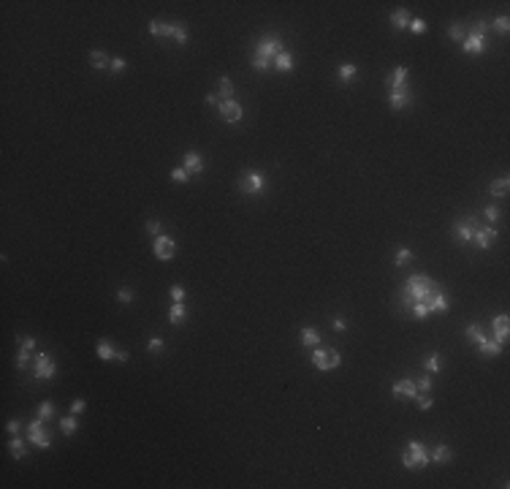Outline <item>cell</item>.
Segmentation results:
<instances>
[{
	"label": "cell",
	"instance_id": "44",
	"mask_svg": "<svg viewBox=\"0 0 510 489\" xmlns=\"http://www.w3.org/2000/svg\"><path fill=\"white\" fill-rule=\"evenodd\" d=\"M171 179H174L177 185H182V182H187V179H190V174H187L185 169H174V171H171Z\"/></svg>",
	"mask_w": 510,
	"mask_h": 489
},
{
	"label": "cell",
	"instance_id": "18",
	"mask_svg": "<svg viewBox=\"0 0 510 489\" xmlns=\"http://www.w3.org/2000/svg\"><path fill=\"white\" fill-rule=\"evenodd\" d=\"M182 169L187 171V174H201V171H204V160H201V155L190 150L187 155H185V166H182Z\"/></svg>",
	"mask_w": 510,
	"mask_h": 489
},
{
	"label": "cell",
	"instance_id": "54",
	"mask_svg": "<svg viewBox=\"0 0 510 489\" xmlns=\"http://www.w3.org/2000/svg\"><path fill=\"white\" fill-rule=\"evenodd\" d=\"M206 104L214 106V104H217V96H214V92H209V96H206Z\"/></svg>",
	"mask_w": 510,
	"mask_h": 489
},
{
	"label": "cell",
	"instance_id": "45",
	"mask_svg": "<svg viewBox=\"0 0 510 489\" xmlns=\"http://www.w3.org/2000/svg\"><path fill=\"white\" fill-rule=\"evenodd\" d=\"M426 370H429V372H440V356H437V354H431V356L426 359Z\"/></svg>",
	"mask_w": 510,
	"mask_h": 489
},
{
	"label": "cell",
	"instance_id": "29",
	"mask_svg": "<svg viewBox=\"0 0 510 489\" xmlns=\"http://www.w3.org/2000/svg\"><path fill=\"white\" fill-rule=\"evenodd\" d=\"M507 188H510V179L507 177H499L491 182V196H497V199H502V196H507Z\"/></svg>",
	"mask_w": 510,
	"mask_h": 489
},
{
	"label": "cell",
	"instance_id": "24",
	"mask_svg": "<svg viewBox=\"0 0 510 489\" xmlns=\"http://www.w3.org/2000/svg\"><path fill=\"white\" fill-rule=\"evenodd\" d=\"M301 342H304L307 348L321 345V332H318L315 326H307V329H301Z\"/></svg>",
	"mask_w": 510,
	"mask_h": 489
},
{
	"label": "cell",
	"instance_id": "52",
	"mask_svg": "<svg viewBox=\"0 0 510 489\" xmlns=\"http://www.w3.org/2000/svg\"><path fill=\"white\" fill-rule=\"evenodd\" d=\"M6 430H8V435H19V422H16V418H11V422L6 424Z\"/></svg>",
	"mask_w": 510,
	"mask_h": 489
},
{
	"label": "cell",
	"instance_id": "22",
	"mask_svg": "<svg viewBox=\"0 0 510 489\" xmlns=\"http://www.w3.org/2000/svg\"><path fill=\"white\" fill-rule=\"evenodd\" d=\"M90 65L98 68V71H106V68L111 65V60H109L106 52H101V49H92V52H90Z\"/></svg>",
	"mask_w": 510,
	"mask_h": 489
},
{
	"label": "cell",
	"instance_id": "10",
	"mask_svg": "<svg viewBox=\"0 0 510 489\" xmlns=\"http://www.w3.org/2000/svg\"><path fill=\"white\" fill-rule=\"evenodd\" d=\"M263 188H266V179H263V174H261V171H247V174H245V179H241V191H245V193H250V196L261 193Z\"/></svg>",
	"mask_w": 510,
	"mask_h": 489
},
{
	"label": "cell",
	"instance_id": "51",
	"mask_svg": "<svg viewBox=\"0 0 510 489\" xmlns=\"http://www.w3.org/2000/svg\"><path fill=\"white\" fill-rule=\"evenodd\" d=\"M483 215H486L489 223H497V220H499V209H497V207H486V212H483Z\"/></svg>",
	"mask_w": 510,
	"mask_h": 489
},
{
	"label": "cell",
	"instance_id": "50",
	"mask_svg": "<svg viewBox=\"0 0 510 489\" xmlns=\"http://www.w3.org/2000/svg\"><path fill=\"white\" fill-rule=\"evenodd\" d=\"M416 386H418V391H431V375H423Z\"/></svg>",
	"mask_w": 510,
	"mask_h": 489
},
{
	"label": "cell",
	"instance_id": "37",
	"mask_svg": "<svg viewBox=\"0 0 510 489\" xmlns=\"http://www.w3.org/2000/svg\"><path fill=\"white\" fill-rule=\"evenodd\" d=\"M416 402H418L421 410H429L431 405H434V400L429 397V391H418V394H416Z\"/></svg>",
	"mask_w": 510,
	"mask_h": 489
},
{
	"label": "cell",
	"instance_id": "16",
	"mask_svg": "<svg viewBox=\"0 0 510 489\" xmlns=\"http://www.w3.org/2000/svg\"><path fill=\"white\" fill-rule=\"evenodd\" d=\"M448 310H451V302H448V296L443 294V291H437V294L429 299V313L443 315V313H448Z\"/></svg>",
	"mask_w": 510,
	"mask_h": 489
},
{
	"label": "cell",
	"instance_id": "43",
	"mask_svg": "<svg viewBox=\"0 0 510 489\" xmlns=\"http://www.w3.org/2000/svg\"><path fill=\"white\" fill-rule=\"evenodd\" d=\"M494 30L505 36V33L510 30V19H507V16H497V19H494Z\"/></svg>",
	"mask_w": 510,
	"mask_h": 489
},
{
	"label": "cell",
	"instance_id": "49",
	"mask_svg": "<svg viewBox=\"0 0 510 489\" xmlns=\"http://www.w3.org/2000/svg\"><path fill=\"white\" fill-rule=\"evenodd\" d=\"M147 231H150V234H155V237H160V220H147Z\"/></svg>",
	"mask_w": 510,
	"mask_h": 489
},
{
	"label": "cell",
	"instance_id": "42",
	"mask_svg": "<svg viewBox=\"0 0 510 489\" xmlns=\"http://www.w3.org/2000/svg\"><path fill=\"white\" fill-rule=\"evenodd\" d=\"M163 348H166V342H163L160 337H152L150 342H147V351H150V354H160Z\"/></svg>",
	"mask_w": 510,
	"mask_h": 489
},
{
	"label": "cell",
	"instance_id": "12",
	"mask_svg": "<svg viewBox=\"0 0 510 489\" xmlns=\"http://www.w3.org/2000/svg\"><path fill=\"white\" fill-rule=\"evenodd\" d=\"M407 76H410V71H407L404 65L394 68V74L385 79V87L391 90V92H394V90H404V84H407Z\"/></svg>",
	"mask_w": 510,
	"mask_h": 489
},
{
	"label": "cell",
	"instance_id": "53",
	"mask_svg": "<svg viewBox=\"0 0 510 489\" xmlns=\"http://www.w3.org/2000/svg\"><path fill=\"white\" fill-rule=\"evenodd\" d=\"M334 329H336V332H345V329H348V323H345L342 318H336V321H334Z\"/></svg>",
	"mask_w": 510,
	"mask_h": 489
},
{
	"label": "cell",
	"instance_id": "41",
	"mask_svg": "<svg viewBox=\"0 0 510 489\" xmlns=\"http://www.w3.org/2000/svg\"><path fill=\"white\" fill-rule=\"evenodd\" d=\"M407 30H410V33H416V36H421V33H426V22H423V19H410Z\"/></svg>",
	"mask_w": 510,
	"mask_h": 489
},
{
	"label": "cell",
	"instance_id": "6",
	"mask_svg": "<svg viewBox=\"0 0 510 489\" xmlns=\"http://www.w3.org/2000/svg\"><path fill=\"white\" fill-rule=\"evenodd\" d=\"M28 440L36 446V449H49L52 440H49V432L44 430V418H33L28 424Z\"/></svg>",
	"mask_w": 510,
	"mask_h": 489
},
{
	"label": "cell",
	"instance_id": "11",
	"mask_svg": "<svg viewBox=\"0 0 510 489\" xmlns=\"http://www.w3.org/2000/svg\"><path fill=\"white\" fill-rule=\"evenodd\" d=\"M475 247L478 250H489L491 247V242L497 239V228L494 226H483V228H475Z\"/></svg>",
	"mask_w": 510,
	"mask_h": 489
},
{
	"label": "cell",
	"instance_id": "5",
	"mask_svg": "<svg viewBox=\"0 0 510 489\" xmlns=\"http://www.w3.org/2000/svg\"><path fill=\"white\" fill-rule=\"evenodd\" d=\"M339 362H342L339 351H334V348H318V345H315V351H312V364H315L321 372H328V370H334V367H339Z\"/></svg>",
	"mask_w": 510,
	"mask_h": 489
},
{
	"label": "cell",
	"instance_id": "7",
	"mask_svg": "<svg viewBox=\"0 0 510 489\" xmlns=\"http://www.w3.org/2000/svg\"><path fill=\"white\" fill-rule=\"evenodd\" d=\"M152 253H155V259H160V261H171V259L177 255V242H174L171 237L160 234V237H155Z\"/></svg>",
	"mask_w": 510,
	"mask_h": 489
},
{
	"label": "cell",
	"instance_id": "9",
	"mask_svg": "<svg viewBox=\"0 0 510 489\" xmlns=\"http://www.w3.org/2000/svg\"><path fill=\"white\" fill-rule=\"evenodd\" d=\"M220 117L223 120H226V123H241V117H245V109H241V104H239V101H223V104H220Z\"/></svg>",
	"mask_w": 510,
	"mask_h": 489
},
{
	"label": "cell",
	"instance_id": "33",
	"mask_svg": "<svg viewBox=\"0 0 510 489\" xmlns=\"http://www.w3.org/2000/svg\"><path fill=\"white\" fill-rule=\"evenodd\" d=\"M410 313H412V318H418V321H423V318H429V302H416L410 307Z\"/></svg>",
	"mask_w": 510,
	"mask_h": 489
},
{
	"label": "cell",
	"instance_id": "25",
	"mask_svg": "<svg viewBox=\"0 0 510 489\" xmlns=\"http://www.w3.org/2000/svg\"><path fill=\"white\" fill-rule=\"evenodd\" d=\"M453 459V451L448 449V446H443L440 443L434 451H431V462H437V465H448V462Z\"/></svg>",
	"mask_w": 510,
	"mask_h": 489
},
{
	"label": "cell",
	"instance_id": "40",
	"mask_svg": "<svg viewBox=\"0 0 510 489\" xmlns=\"http://www.w3.org/2000/svg\"><path fill=\"white\" fill-rule=\"evenodd\" d=\"M125 68H128V60L125 57H114V60H111V65H109V71L111 74H123Z\"/></svg>",
	"mask_w": 510,
	"mask_h": 489
},
{
	"label": "cell",
	"instance_id": "3",
	"mask_svg": "<svg viewBox=\"0 0 510 489\" xmlns=\"http://www.w3.org/2000/svg\"><path fill=\"white\" fill-rule=\"evenodd\" d=\"M402 465L407 470H423L429 465V451L421 440H410L407 443V451L402 454Z\"/></svg>",
	"mask_w": 510,
	"mask_h": 489
},
{
	"label": "cell",
	"instance_id": "19",
	"mask_svg": "<svg viewBox=\"0 0 510 489\" xmlns=\"http://www.w3.org/2000/svg\"><path fill=\"white\" fill-rule=\"evenodd\" d=\"M117 354H119V351H117V348H111V342H109V340H98V345H95V356H98L101 362L117 359Z\"/></svg>",
	"mask_w": 510,
	"mask_h": 489
},
{
	"label": "cell",
	"instance_id": "35",
	"mask_svg": "<svg viewBox=\"0 0 510 489\" xmlns=\"http://www.w3.org/2000/svg\"><path fill=\"white\" fill-rule=\"evenodd\" d=\"M16 342H19V351H22V354H33V351L38 348L36 337H16Z\"/></svg>",
	"mask_w": 510,
	"mask_h": 489
},
{
	"label": "cell",
	"instance_id": "1",
	"mask_svg": "<svg viewBox=\"0 0 510 489\" xmlns=\"http://www.w3.org/2000/svg\"><path fill=\"white\" fill-rule=\"evenodd\" d=\"M402 296L407 305H416V302H429L431 296L440 291V286L431 277H426V274H412V277L402 286Z\"/></svg>",
	"mask_w": 510,
	"mask_h": 489
},
{
	"label": "cell",
	"instance_id": "21",
	"mask_svg": "<svg viewBox=\"0 0 510 489\" xmlns=\"http://www.w3.org/2000/svg\"><path fill=\"white\" fill-rule=\"evenodd\" d=\"M410 11L407 8H396V11L391 14V25H394V30H407V25H410Z\"/></svg>",
	"mask_w": 510,
	"mask_h": 489
},
{
	"label": "cell",
	"instance_id": "8",
	"mask_svg": "<svg viewBox=\"0 0 510 489\" xmlns=\"http://www.w3.org/2000/svg\"><path fill=\"white\" fill-rule=\"evenodd\" d=\"M55 375H57V364H55V359L41 351V354L36 356V378L49 381V378H55Z\"/></svg>",
	"mask_w": 510,
	"mask_h": 489
},
{
	"label": "cell",
	"instance_id": "17",
	"mask_svg": "<svg viewBox=\"0 0 510 489\" xmlns=\"http://www.w3.org/2000/svg\"><path fill=\"white\" fill-rule=\"evenodd\" d=\"M472 223L475 220H470V218H464V220L456 223V239H459V242H472V234H475Z\"/></svg>",
	"mask_w": 510,
	"mask_h": 489
},
{
	"label": "cell",
	"instance_id": "46",
	"mask_svg": "<svg viewBox=\"0 0 510 489\" xmlns=\"http://www.w3.org/2000/svg\"><path fill=\"white\" fill-rule=\"evenodd\" d=\"M117 299H119V302H133V288H119L117 291Z\"/></svg>",
	"mask_w": 510,
	"mask_h": 489
},
{
	"label": "cell",
	"instance_id": "27",
	"mask_svg": "<svg viewBox=\"0 0 510 489\" xmlns=\"http://www.w3.org/2000/svg\"><path fill=\"white\" fill-rule=\"evenodd\" d=\"M8 451H11L14 459H25V440H19V435H11V440H8Z\"/></svg>",
	"mask_w": 510,
	"mask_h": 489
},
{
	"label": "cell",
	"instance_id": "36",
	"mask_svg": "<svg viewBox=\"0 0 510 489\" xmlns=\"http://www.w3.org/2000/svg\"><path fill=\"white\" fill-rule=\"evenodd\" d=\"M38 418H44V422H46V418H55V405H52L49 400L38 405Z\"/></svg>",
	"mask_w": 510,
	"mask_h": 489
},
{
	"label": "cell",
	"instance_id": "26",
	"mask_svg": "<svg viewBox=\"0 0 510 489\" xmlns=\"http://www.w3.org/2000/svg\"><path fill=\"white\" fill-rule=\"evenodd\" d=\"M274 65H277V71H282V74H288V71H293V55L290 52H282L274 57Z\"/></svg>",
	"mask_w": 510,
	"mask_h": 489
},
{
	"label": "cell",
	"instance_id": "14",
	"mask_svg": "<svg viewBox=\"0 0 510 489\" xmlns=\"http://www.w3.org/2000/svg\"><path fill=\"white\" fill-rule=\"evenodd\" d=\"M491 329H494V340L499 342V345H505L507 342V329H510V318L502 313V315H497L494 321H491Z\"/></svg>",
	"mask_w": 510,
	"mask_h": 489
},
{
	"label": "cell",
	"instance_id": "48",
	"mask_svg": "<svg viewBox=\"0 0 510 489\" xmlns=\"http://www.w3.org/2000/svg\"><path fill=\"white\" fill-rule=\"evenodd\" d=\"M171 299H174V302H185V288L182 286H171Z\"/></svg>",
	"mask_w": 510,
	"mask_h": 489
},
{
	"label": "cell",
	"instance_id": "31",
	"mask_svg": "<svg viewBox=\"0 0 510 489\" xmlns=\"http://www.w3.org/2000/svg\"><path fill=\"white\" fill-rule=\"evenodd\" d=\"M353 76H356V65H353V63H342L339 71H336V79H339L342 84H348Z\"/></svg>",
	"mask_w": 510,
	"mask_h": 489
},
{
	"label": "cell",
	"instance_id": "30",
	"mask_svg": "<svg viewBox=\"0 0 510 489\" xmlns=\"http://www.w3.org/2000/svg\"><path fill=\"white\" fill-rule=\"evenodd\" d=\"M171 38H174L179 46H185L187 41H190V33H187V28H185L182 22H174V33H171Z\"/></svg>",
	"mask_w": 510,
	"mask_h": 489
},
{
	"label": "cell",
	"instance_id": "47",
	"mask_svg": "<svg viewBox=\"0 0 510 489\" xmlns=\"http://www.w3.org/2000/svg\"><path fill=\"white\" fill-rule=\"evenodd\" d=\"M84 410H87V402H84V400H74V402H71V413H74V416L84 413Z\"/></svg>",
	"mask_w": 510,
	"mask_h": 489
},
{
	"label": "cell",
	"instance_id": "38",
	"mask_svg": "<svg viewBox=\"0 0 510 489\" xmlns=\"http://www.w3.org/2000/svg\"><path fill=\"white\" fill-rule=\"evenodd\" d=\"M410 261H412V253L407 247H399V250H396V267H404V264H410Z\"/></svg>",
	"mask_w": 510,
	"mask_h": 489
},
{
	"label": "cell",
	"instance_id": "20",
	"mask_svg": "<svg viewBox=\"0 0 510 489\" xmlns=\"http://www.w3.org/2000/svg\"><path fill=\"white\" fill-rule=\"evenodd\" d=\"M185 315H187V307H185V302H171V307H168V323L179 326V323L185 321Z\"/></svg>",
	"mask_w": 510,
	"mask_h": 489
},
{
	"label": "cell",
	"instance_id": "32",
	"mask_svg": "<svg viewBox=\"0 0 510 489\" xmlns=\"http://www.w3.org/2000/svg\"><path fill=\"white\" fill-rule=\"evenodd\" d=\"M217 90H220V96L226 98V101H231V98H233V82L228 79V76H220V82H217Z\"/></svg>",
	"mask_w": 510,
	"mask_h": 489
},
{
	"label": "cell",
	"instance_id": "23",
	"mask_svg": "<svg viewBox=\"0 0 510 489\" xmlns=\"http://www.w3.org/2000/svg\"><path fill=\"white\" fill-rule=\"evenodd\" d=\"M478 345H480V354L483 356H499V354H502V345H499L497 340H491V337H483Z\"/></svg>",
	"mask_w": 510,
	"mask_h": 489
},
{
	"label": "cell",
	"instance_id": "2",
	"mask_svg": "<svg viewBox=\"0 0 510 489\" xmlns=\"http://www.w3.org/2000/svg\"><path fill=\"white\" fill-rule=\"evenodd\" d=\"M282 52V38L280 36H266L258 41L255 55H253V68L255 71H269V65L274 63V57Z\"/></svg>",
	"mask_w": 510,
	"mask_h": 489
},
{
	"label": "cell",
	"instance_id": "13",
	"mask_svg": "<svg viewBox=\"0 0 510 489\" xmlns=\"http://www.w3.org/2000/svg\"><path fill=\"white\" fill-rule=\"evenodd\" d=\"M416 394H418V386L412 383V381H407V378H402V381L394 383V397H399V400H416Z\"/></svg>",
	"mask_w": 510,
	"mask_h": 489
},
{
	"label": "cell",
	"instance_id": "39",
	"mask_svg": "<svg viewBox=\"0 0 510 489\" xmlns=\"http://www.w3.org/2000/svg\"><path fill=\"white\" fill-rule=\"evenodd\" d=\"M448 36H451L453 41H464V38H467V36H464V28H462L459 22H453L451 28H448Z\"/></svg>",
	"mask_w": 510,
	"mask_h": 489
},
{
	"label": "cell",
	"instance_id": "28",
	"mask_svg": "<svg viewBox=\"0 0 510 489\" xmlns=\"http://www.w3.org/2000/svg\"><path fill=\"white\" fill-rule=\"evenodd\" d=\"M76 427H79V418H76L74 413L65 416V418H60V432H63L65 437H71L76 432Z\"/></svg>",
	"mask_w": 510,
	"mask_h": 489
},
{
	"label": "cell",
	"instance_id": "34",
	"mask_svg": "<svg viewBox=\"0 0 510 489\" xmlns=\"http://www.w3.org/2000/svg\"><path fill=\"white\" fill-rule=\"evenodd\" d=\"M467 340H470V342H480L483 337H486V334H483V329H480V326L478 323H470V326H467Z\"/></svg>",
	"mask_w": 510,
	"mask_h": 489
},
{
	"label": "cell",
	"instance_id": "15",
	"mask_svg": "<svg viewBox=\"0 0 510 489\" xmlns=\"http://www.w3.org/2000/svg\"><path fill=\"white\" fill-rule=\"evenodd\" d=\"M388 104H391V109L394 111H399V109H407L410 104H412V96H410V90L404 87V90H394L391 96H388Z\"/></svg>",
	"mask_w": 510,
	"mask_h": 489
},
{
	"label": "cell",
	"instance_id": "4",
	"mask_svg": "<svg viewBox=\"0 0 510 489\" xmlns=\"http://www.w3.org/2000/svg\"><path fill=\"white\" fill-rule=\"evenodd\" d=\"M486 30H489V22H478L475 30L462 41V49L467 55H483V49H486Z\"/></svg>",
	"mask_w": 510,
	"mask_h": 489
}]
</instances>
